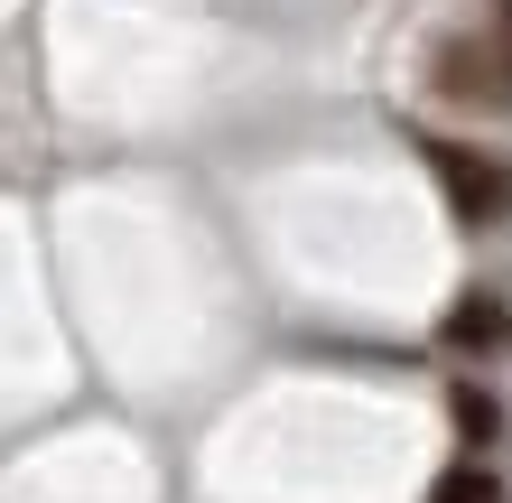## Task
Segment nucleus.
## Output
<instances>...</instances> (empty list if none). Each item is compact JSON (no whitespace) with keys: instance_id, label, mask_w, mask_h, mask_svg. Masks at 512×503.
<instances>
[{"instance_id":"obj_5","label":"nucleus","mask_w":512,"mask_h":503,"mask_svg":"<svg viewBox=\"0 0 512 503\" xmlns=\"http://www.w3.org/2000/svg\"><path fill=\"white\" fill-rule=\"evenodd\" d=\"M429 503H503V494H494L485 466H447V476L429 485Z\"/></svg>"},{"instance_id":"obj_3","label":"nucleus","mask_w":512,"mask_h":503,"mask_svg":"<svg viewBox=\"0 0 512 503\" xmlns=\"http://www.w3.org/2000/svg\"><path fill=\"white\" fill-rule=\"evenodd\" d=\"M438 94H457V103H512V84L485 75V47L447 38V47H438Z\"/></svg>"},{"instance_id":"obj_2","label":"nucleus","mask_w":512,"mask_h":503,"mask_svg":"<svg viewBox=\"0 0 512 503\" xmlns=\"http://www.w3.org/2000/svg\"><path fill=\"white\" fill-rule=\"evenodd\" d=\"M438 345L447 354H503L512 345V308L494 299V289H466V299L438 317Z\"/></svg>"},{"instance_id":"obj_1","label":"nucleus","mask_w":512,"mask_h":503,"mask_svg":"<svg viewBox=\"0 0 512 503\" xmlns=\"http://www.w3.org/2000/svg\"><path fill=\"white\" fill-rule=\"evenodd\" d=\"M419 159H429V177L447 187V215H457V224H494L503 205H512V177H503L485 150H466V140L419 131Z\"/></svg>"},{"instance_id":"obj_4","label":"nucleus","mask_w":512,"mask_h":503,"mask_svg":"<svg viewBox=\"0 0 512 503\" xmlns=\"http://www.w3.org/2000/svg\"><path fill=\"white\" fill-rule=\"evenodd\" d=\"M457 429H466V448H485V438L503 429V410H494V392H475V382H457Z\"/></svg>"}]
</instances>
